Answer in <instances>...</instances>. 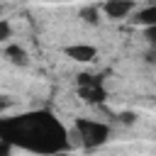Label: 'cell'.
<instances>
[{
  "mask_svg": "<svg viewBox=\"0 0 156 156\" xmlns=\"http://www.w3.org/2000/svg\"><path fill=\"white\" fill-rule=\"evenodd\" d=\"M132 22H134V24H141L144 29H149V27H156V5H146V7L136 10Z\"/></svg>",
  "mask_w": 156,
  "mask_h": 156,
  "instance_id": "cell-7",
  "label": "cell"
},
{
  "mask_svg": "<svg viewBox=\"0 0 156 156\" xmlns=\"http://www.w3.org/2000/svg\"><path fill=\"white\" fill-rule=\"evenodd\" d=\"M144 37H146V41L151 44V49H156V27H149V29H144Z\"/></svg>",
  "mask_w": 156,
  "mask_h": 156,
  "instance_id": "cell-12",
  "label": "cell"
},
{
  "mask_svg": "<svg viewBox=\"0 0 156 156\" xmlns=\"http://www.w3.org/2000/svg\"><path fill=\"white\" fill-rule=\"evenodd\" d=\"M146 63H156V49H149L146 51Z\"/></svg>",
  "mask_w": 156,
  "mask_h": 156,
  "instance_id": "cell-13",
  "label": "cell"
},
{
  "mask_svg": "<svg viewBox=\"0 0 156 156\" xmlns=\"http://www.w3.org/2000/svg\"><path fill=\"white\" fill-rule=\"evenodd\" d=\"M12 37V27H10V22L7 20H0V41H7Z\"/></svg>",
  "mask_w": 156,
  "mask_h": 156,
  "instance_id": "cell-9",
  "label": "cell"
},
{
  "mask_svg": "<svg viewBox=\"0 0 156 156\" xmlns=\"http://www.w3.org/2000/svg\"><path fill=\"white\" fill-rule=\"evenodd\" d=\"M0 139H7L24 149L51 154V156L68 149V139H66L61 122L49 112H32V115H22L15 119H2Z\"/></svg>",
  "mask_w": 156,
  "mask_h": 156,
  "instance_id": "cell-1",
  "label": "cell"
},
{
  "mask_svg": "<svg viewBox=\"0 0 156 156\" xmlns=\"http://www.w3.org/2000/svg\"><path fill=\"white\" fill-rule=\"evenodd\" d=\"M2 56H5L10 63H15V66H27V63H29V54H27V49L20 46V44H5Z\"/></svg>",
  "mask_w": 156,
  "mask_h": 156,
  "instance_id": "cell-6",
  "label": "cell"
},
{
  "mask_svg": "<svg viewBox=\"0 0 156 156\" xmlns=\"http://www.w3.org/2000/svg\"><path fill=\"white\" fill-rule=\"evenodd\" d=\"M56 156H71V154H68V151H61V154H56Z\"/></svg>",
  "mask_w": 156,
  "mask_h": 156,
  "instance_id": "cell-14",
  "label": "cell"
},
{
  "mask_svg": "<svg viewBox=\"0 0 156 156\" xmlns=\"http://www.w3.org/2000/svg\"><path fill=\"white\" fill-rule=\"evenodd\" d=\"M100 10H102L110 20H124L127 15L136 12V5H134V2H127V0H110V2L100 5Z\"/></svg>",
  "mask_w": 156,
  "mask_h": 156,
  "instance_id": "cell-4",
  "label": "cell"
},
{
  "mask_svg": "<svg viewBox=\"0 0 156 156\" xmlns=\"http://www.w3.org/2000/svg\"><path fill=\"white\" fill-rule=\"evenodd\" d=\"M63 54H66L71 61L90 63V61L98 56V49H95V46H90V44H68V46H63Z\"/></svg>",
  "mask_w": 156,
  "mask_h": 156,
  "instance_id": "cell-5",
  "label": "cell"
},
{
  "mask_svg": "<svg viewBox=\"0 0 156 156\" xmlns=\"http://www.w3.org/2000/svg\"><path fill=\"white\" fill-rule=\"evenodd\" d=\"M76 134H78L80 146L98 149L110 139V127L98 119H76Z\"/></svg>",
  "mask_w": 156,
  "mask_h": 156,
  "instance_id": "cell-2",
  "label": "cell"
},
{
  "mask_svg": "<svg viewBox=\"0 0 156 156\" xmlns=\"http://www.w3.org/2000/svg\"><path fill=\"white\" fill-rule=\"evenodd\" d=\"M117 119H119L122 124H127V127H129V124H134V122H136V115H134V112H129V110H124V112H119V115H117Z\"/></svg>",
  "mask_w": 156,
  "mask_h": 156,
  "instance_id": "cell-10",
  "label": "cell"
},
{
  "mask_svg": "<svg viewBox=\"0 0 156 156\" xmlns=\"http://www.w3.org/2000/svg\"><path fill=\"white\" fill-rule=\"evenodd\" d=\"M78 98L83 102H88V105H100V102H105L107 93L100 85V80H95L93 76L83 73V76H78Z\"/></svg>",
  "mask_w": 156,
  "mask_h": 156,
  "instance_id": "cell-3",
  "label": "cell"
},
{
  "mask_svg": "<svg viewBox=\"0 0 156 156\" xmlns=\"http://www.w3.org/2000/svg\"><path fill=\"white\" fill-rule=\"evenodd\" d=\"M78 17L83 22H88V24H98L100 22V7L98 5H85V7L78 10Z\"/></svg>",
  "mask_w": 156,
  "mask_h": 156,
  "instance_id": "cell-8",
  "label": "cell"
},
{
  "mask_svg": "<svg viewBox=\"0 0 156 156\" xmlns=\"http://www.w3.org/2000/svg\"><path fill=\"white\" fill-rule=\"evenodd\" d=\"M12 141H7V139H0V156H10L12 154Z\"/></svg>",
  "mask_w": 156,
  "mask_h": 156,
  "instance_id": "cell-11",
  "label": "cell"
}]
</instances>
